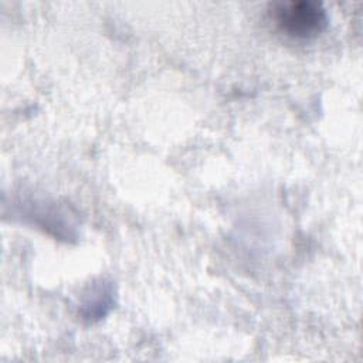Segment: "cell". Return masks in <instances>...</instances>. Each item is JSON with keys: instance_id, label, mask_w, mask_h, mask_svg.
Returning a JSON list of instances; mask_svg holds the SVG:
<instances>
[{"instance_id": "1", "label": "cell", "mask_w": 363, "mask_h": 363, "mask_svg": "<svg viewBox=\"0 0 363 363\" xmlns=\"http://www.w3.org/2000/svg\"><path fill=\"white\" fill-rule=\"evenodd\" d=\"M269 13L277 27L294 38H313L328 26L326 10L318 1H278L272 4Z\"/></svg>"}]
</instances>
